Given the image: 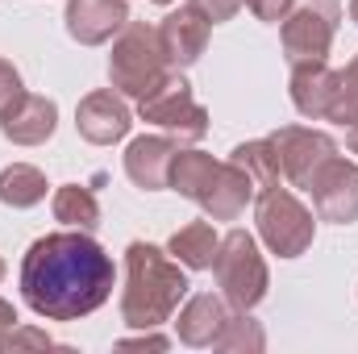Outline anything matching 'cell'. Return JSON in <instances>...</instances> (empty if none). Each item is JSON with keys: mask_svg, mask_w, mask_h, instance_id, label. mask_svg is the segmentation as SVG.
I'll use <instances>...</instances> for the list:
<instances>
[{"mask_svg": "<svg viewBox=\"0 0 358 354\" xmlns=\"http://www.w3.org/2000/svg\"><path fill=\"white\" fill-rule=\"evenodd\" d=\"M21 292L34 313L76 321L113 296V259L84 234H50L29 246Z\"/></svg>", "mask_w": 358, "mask_h": 354, "instance_id": "obj_1", "label": "cell"}, {"mask_svg": "<svg viewBox=\"0 0 358 354\" xmlns=\"http://www.w3.org/2000/svg\"><path fill=\"white\" fill-rule=\"evenodd\" d=\"M183 288H187L183 275L163 263L155 246H129V292H125L129 325H159L176 309Z\"/></svg>", "mask_w": 358, "mask_h": 354, "instance_id": "obj_2", "label": "cell"}, {"mask_svg": "<svg viewBox=\"0 0 358 354\" xmlns=\"http://www.w3.org/2000/svg\"><path fill=\"white\" fill-rule=\"evenodd\" d=\"M217 271H221L225 292H229L238 304H255V300L263 296L267 275H263V263H259V255H255V242H250L246 234H229L225 259H217Z\"/></svg>", "mask_w": 358, "mask_h": 354, "instance_id": "obj_3", "label": "cell"}, {"mask_svg": "<svg viewBox=\"0 0 358 354\" xmlns=\"http://www.w3.org/2000/svg\"><path fill=\"white\" fill-rule=\"evenodd\" d=\"M259 221H263L267 242L279 255H300L304 242L313 238V221H308V213H304L292 196H267Z\"/></svg>", "mask_w": 358, "mask_h": 354, "instance_id": "obj_4", "label": "cell"}, {"mask_svg": "<svg viewBox=\"0 0 358 354\" xmlns=\"http://www.w3.org/2000/svg\"><path fill=\"white\" fill-rule=\"evenodd\" d=\"M155 42V34L150 29H129V38L117 46V55H113V76H117V84L125 92H134V96H146V92H155L159 84V46L142 59V50Z\"/></svg>", "mask_w": 358, "mask_h": 354, "instance_id": "obj_5", "label": "cell"}, {"mask_svg": "<svg viewBox=\"0 0 358 354\" xmlns=\"http://www.w3.org/2000/svg\"><path fill=\"white\" fill-rule=\"evenodd\" d=\"M334 17H338L334 0L304 4L292 17V25H287V50H292V59H317L321 63V55H325V46L334 38Z\"/></svg>", "mask_w": 358, "mask_h": 354, "instance_id": "obj_6", "label": "cell"}, {"mask_svg": "<svg viewBox=\"0 0 358 354\" xmlns=\"http://www.w3.org/2000/svg\"><path fill=\"white\" fill-rule=\"evenodd\" d=\"M121 21H125L121 0H71V34L84 42H100Z\"/></svg>", "mask_w": 358, "mask_h": 354, "instance_id": "obj_7", "label": "cell"}, {"mask_svg": "<svg viewBox=\"0 0 358 354\" xmlns=\"http://www.w3.org/2000/svg\"><path fill=\"white\" fill-rule=\"evenodd\" d=\"M80 125H84V134H88L92 142H113V138L125 134L129 117H125V108L113 96H92L88 104H84V113H80Z\"/></svg>", "mask_w": 358, "mask_h": 354, "instance_id": "obj_8", "label": "cell"}, {"mask_svg": "<svg viewBox=\"0 0 358 354\" xmlns=\"http://www.w3.org/2000/svg\"><path fill=\"white\" fill-rule=\"evenodd\" d=\"M163 42H167V55L179 59V63H192L204 46V21L196 17V8L187 13H176L167 25H163Z\"/></svg>", "mask_w": 358, "mask_h": 354, "instance_id": "obj_9", "label": "cell"}, {"mask_svg": "<svg viewBox=\"0 0 358 354\" xmlns=\"http://www.w3.org/2000/svg\"><path fill=\"white\" fill-rule=\"evenodd\" d=\"M171 250L176 255H183V263L192 267H208L217 255V238H213V229L208 225H192V229H183V234H176V242H171Z\"/></svg>", "mask_w": 358, "mask_h": 354, "instance_id": "obj_10", "label": "cell"}, {"mask_svg": "<svg viewBox=\"0 0 358 354\" xmlns=\"http://www.w3.org/2000/svg\"><path fill=\"white\" fill-rule=\"evenodd\" d=\"M55 129V104L50 100H29V125L21 121H4V134L17 142H38Z\"/></svg>", "mask_w": 358, "mask_h": 354, "instance_id": "obj_11", "label": "cell"}, {"mask_svg": "<svg viewBox=\"0 0 358 354\" xmlns=\"http://www.w3.org/2000/svg\"><path fill=\"white\" fill-rule=\"evenodd\" d=\"M42 192H46V183L38 179V171H29V167H13V171L0 176V196L13 200V204H34Z\"/></svg>", "mask_w": 358, "mask_h": 354, "instance_id": "obj_12", "label": "cell"}, {"mask_svg": "<svg viewBox=\"0 0 358 354\" xmlns=\"http://www.w3.org/2000/svg\"><path fill=\"white\" fill-rule=\"evenodd\" d=\"M55 208H59L63 221H80V225H92L96 221V204H92L88 192H80V187H63L59 200H55Z\"/></svg>", "mask_w": 358, "mask_h": 354, "instance_id": "obj_13", "label": "cell"}, {"mask_svg": "<svg viewBox=\"0 0 358 354\" xmlns=\"http://www.w3.org/2000/svg\"><path fill=\"white\" fill-rule=\"evenodd\" d=\"M287 4H292V0H250V8H255L259 17H267V21H279V17L287 13Z\"/></svg>", "mask_w": 358, "mask_h": 354, "instance_id": "obj_14", "label": "cell"}, {"mask_svg": "<svg viewBox=\"0 0 358 354\" xmlns=\"http://www.w3.org/2000/svg\"><path fill=\"white\" fill-rule=\"evenodd\" d=\"M196 8H204L208 21H221V17H229L238 8V0H196Z\"/></svg>", "mask_w": 358, "mask_h": 354, "instance_id": "obj_15", "label": "cell"}, {"mask_svg": "<svg viewBox=\"0 0 358 354\" xmlns=\"http://www.w3.org/2000/svg\"><path fill=\"white\" fill-rule=\"evenodd\" d=\"M8 96H17V76L0 63V108H4V100H8Z\"/></svg>", "mask_w": 358, "mask_h": 354, "instance_id": "obj_16", "label": "cell"}, {"mask_svg": "<svg viewBox=\"0 0 358 354\" xmlns=\"http://www.w3.org/2000/svg\"><path fill=\"white\" fill-rule=\"evenodd\" d=\"M0 325H13V313H8V304L0 300Z\"/></svg>", "mask_w": 358, "mask_h": 354, "instance_id": "obj_17", "label": "cell"}, {"mask_svg": "<svg viewBox=\"0 0 358 354\" xmlns=\"http://www.w3.org/2000/svg\"><path fill=\"white\" fill-rule=\"evenodd\" d=\"M355 150H358V129H355Z\"/></svg>", "mask_w": 358, "mask_h": 354, "instance_id": "obj_18", "label": "cell"}, {"mask_svg": "<svg viewBox=\"0 0 358 354\" xmlns=\"http://www.w3.org/2000/svg\"><path fill=\"white\" fill-rule=\"evenodd\" d=\"M355 17H358V0H355Z\"/></svg>", "mask_w": 358, "mask_h": 354, "instance_id": "obj_19", "label": "cell"}]
</instances>
